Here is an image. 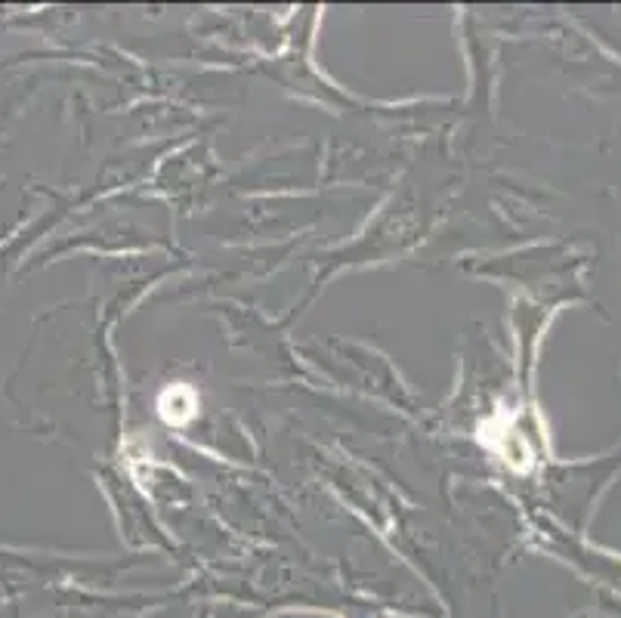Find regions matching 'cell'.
Returning <instances> with one entry per match:
<instances>
[]
</instances>
